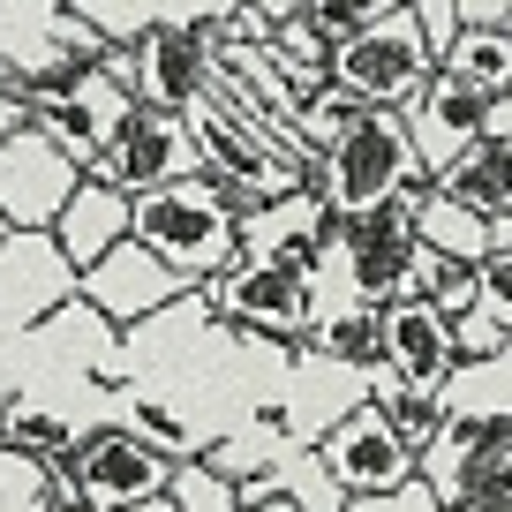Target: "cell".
Here are the masks:
<instances>
[{
	"label": "cell",
	"instance_id": "obj_9",
	"mask_svg": "<svg viewBox=\"0 0 512 512\" xmlns=\"http://www.w3.org/2000/svg\"><path fill=\"white\" fill-rule=\"evenodd\" d=\"M76 302V272L46 234H8L0 241V347H23L38 324H53Z\"/></svg>",
	"mask_w": 512,
	"mask_h": 512
},
{
	"label": "cell",
	"instance_id": "obj_39",
	"mask_svg": "<svg viewBox=\"0 0 512 512\" xmlns=\"http://www.w3.org/2000/svg\"><path fill=\"white\" fill-rule=\"evenodd\" d=\"M46 512H83V505H46Z\"/></svg>",
	"mask_w": 512,
	"mask_h": 512
},
{
	"label": "cell",
	"instance_id": "obj_26",
	"mask_svg": "<svg viewBox=\"0 0 512 512\" xmlns=\"http://www.w3.org/2000/svg\"><path fill=\"white\" fill-rule=\"evenodd\" d=\"M369 106H354L347 91H339V83H317V91L302 98V113H294V136H302V151L309 159H317V151H332L339 136H347L354 121H362Z\"/></svg>",
	"mask_w": 512,
	"mask_h": 512
},
{
	"label": "cell",
	"instance_id": "obj_14",
	"mask_svg": "<svg viewBox=\"0 0 512 512\" xmlns=\"http://www.w3.org/2000/svg\"><path fill=\"white\" fill-rule=\"evenodd\" d=\"M377 369H392L407 392H437L452 377V324L430 302L377 309Z\"/></svg>",
	"mask_w": 512,
	"mask_h": 512
},
{
	"label": "cell",
	"instance_id": "obj_13",
	"mask_svg": "<svg viewBox=\"0 0 512 512\" xmlns=\"http://www.w3.org/2000/svg\"><path fill=\"white\" fill-rule=\"evenodd\" d=\"M76 181H83V166H68L61 151L23 121L16 136L0 144V219H8V234H46L53 211L76 196Z\"/></svg>",
	"mask_w": 512,
	"mask_h": 512
},
{
	"label": "cell",
	"instance_id": "obj_7",
	"mask_svg": "<svg viewBox=\"0 0 512 512\" xmlns=\"http://www.w3.org/2000/svg\"><path fill=\"white\" fill-rule=\"evenodd\" d=\"M204 16H211V8H174V0H166V23H159L136 53H128V61H136V83H128V98H136V106H151V113H189L196 98L211 91Z\"/></svg>",
	"mask_w": 512,
	"mask_h": 512
},
{
	"label": "cell",
	"instance_id": "obj_1",
	"mask_svg": "<svg viewBox=\"0 0 512 512\" xmlns=\"http://www.w3.org/2000/svg\"><path fill=\"white\" fill-rule=\"evenodd\" d=\"M234 226H241V211L226 204L204 174L128 204V241H136L144 256H159L181 287H211V279L241 256L234 249Z\"/></svg>",
	"mask_w": 512,
	"mask_h": 512
},
{
	"label": "cell",
	"instance_id": "obj_31",
	"mask_svg": "<svg viewBox=\"0 0 512 512\" xmlns=\"http://www.w3.org/2000/svg\"><path fill=\"white\" fill-rule=\"evenodd\" d=\"M475 294H482V272H467V264H445V272H437V287H430V309L437 317H467V309H475Z\"/></svg>",
	"mask_w": 512,
	"mask_h": 512
},
{
	"label": "cell",
	"instance_id": "obj_29",
	"mask_svg": "<svg viewBox=\"0 0 512 512\" xmlns=\"http://www.w3.org/2000/svg\"><path fill=\"white\" fill-rule=\"evenodd\" d=\"M0 512H46V467L0 452Z\"/></svg>",
	"mask_w": 512,
	"mask_h": 512
},
{
	"label": "cell",
	"instance_id": "obj_16",
	"mask_svg": "<svg viewBox=\"0 0 512 512\" xmlns=\"http://www.w3.org/2000/svg\"><path fill=\"white\" fill-rule=\"evenodd\" d=\"M98 407H68V400H0V452H16V460H38V467H61L83 437L98 430Z\"/></svg>",
	"mask_w": 512,
	"mask_h": 512
},
{
	"label": "cell",
	"instance_id": "obj_20",
	"mask_svg": "<svg viewBox=\"0 0 512 512\" xmlns=\"http://www.w3.org/2000/svg\"><path fill=\"white\" fill-rule=\"evenodd\" d=\"M482 294L467 317H452V362H512V256L475 264Z\"/></svg>",
	"mask_w": 512,
	"mask_h": 512
},
{
	"label": "cell",
	"instance_id": "obj_15",
	"mask_svg": "<svg viewBox=\"0 0 512 512\" xmlns=\"http://www.w3.org/2000/svg\"><path fill=\"white\" fill-rule=\"evenodd\" d=\"M279 407H287V430H294V452H309L324 430H332L347 407H362V369H339L324 362V354L294 347L287 362V392H279Z\"/></svg>",
	"mask_w": 512,
	"mask_h": 512
},
{
	"label": "cell",
	"instance_id": "obj_38",
	"mask_svg": "<svg viewBox=\"0 0 512 512\" xmlns=\"http://www.w3.org/2000/svg\"><path fill=\"white\" fill-rule=\"evenodd\" d=\"M0 98H16V83H8V76H0Z\"/></svg>",
	"mask_w": 512,
	"mask_h": 512
},
{
	"label": "cell",
	"instance_id": "obj_21",
	"mask_svg": "<svg viewBox=\"0 0 512 512\" xmlns=\"http://www.w3.org/2000/svg\"><path fill=\"white\" fill-rule=\"evenodd\" d=\"M430 196L475 211V219H512V151L505 144H467L445 174H430Z\"/></svg>",
	"mask_w": 512,
	"mask_h": 512
},
{
	"label": "cell",
	"instance_id": "obj_6",
	"mask_svg": "<svg viewBox=\"0 0 512 512\" xmlns=\"http://www.w3.org/2000/svg\"><path fill=\"white\" fill-rule=\"evenodd\" d=\"M91 181H106L113 196H159V189H174V181H196V144H189V121L181 113H151V106H136L121 128H113V144H106V159L91 166Z\"/></svg>",
	"mask_w": 512,
	"mask_h": 512
},
{
	"label": "cell",
	"instance_id": "obj_37",
	"mask_svg": "<svg viewBox=\"0 0 512 512\" xmlns=\"http://www.w3.org/2000/svg\"><path fill=\"white\" fill-rule=\"evenodd\" d=\"M241 512H287V505H241Z\"/></svg>",
	"mask_w": 512,
	"mask_h": 512
},
{
	"label": "cell",
	"instance_id": "obj_2",
	"mask_svg": "<svg viewBox=\"0 0 512 512\" xmlns=\"http://www.w3.org/2000/svg\"><path fill=\"white\" fill-rule=\"evenodd\" d=\"M400 189H430V181H422V166H415V151H407L392 113H362L332 151L309 159V196H317L332 219H369V211L392 204Z\"/></svg>",
	"mask_w": 512,
	"mask_h": 512
},
{
	"label": "cell",
	"instance_id": "obj_11",
	"mask_svg": "<svg viewBox=\"0 0 512 512\" xmlns=\"http://www.w3.org/2000/svg\"><path fill=\"white\" fill-rule=\"evenodd\" d=\"M309 452H317V467L332 475L339 497H392L400 482H415V460L400 452V437L384 430L377 407H347Z\"/></svg>",
	"mask_w": 512,
	"mask_h": 512
},
{
	"label": "cell",
	"instance_id": "obj_28",
	"mask_svg": "<svg viewBox=\"0 0 512 512\" xmlns=\"http://www.w3.org/2000/svg\"><path fill=\"white\" fill-rule=\"evenodd\" d=\"M159 497H166L174 512H234V482H219L204 460H174Z\"/></svg>",
	"mask_w": 512,
	"mask_h": 512
},
{
	"label": "cell",
	"instance_id": "obj_25",
	"mask_svg": "<svg viewBox=\"0 0 512 512\" xmlns=\"http://www.w3.org/2000/svg\"><path fill=\"white\" fill-rule=\"evenodd\" d=\"M256 53H264V61H272V68H279V76H287V83H294L302 98H309V91L324 83V61H332V53L317 46V31L302 23V0H287V8H279L272 38H264Z\"/></svg>",
	"mask_w": 512,
	"mask_h": 512
},
{
	"label": "cell",
	"instance_id": "obj_24",
	"mask_svg": "<svg viewBox=\"0 0 512 512\" xmlns=\"http://www.w3.org/2000/svg\"><path fill=\"white\" fill-rule=\"evenodd\" d=\"M437 76L467 83V91H512V31H460L437 61Z\"/></svg>",
	"mask_w": 512,
	"mask_h": 512
},
{
	"label": "cell",
	"instance_id": "obj_5",
	"mask_svg": "<svg viewBox=\"0 0 512 512\" xmlns=\"http://www.w3.org/2000/svg\"><path fill=\"white\" fill-rule=\"evenodd\" d=\"M23 113H31V128L46 136L53 151H61L68 166H83L91 174L98 159H106V144H113V128L136 113V98L128 91H113L98 68H83V76H53V83H31L23 91Z\"/></svg>",
	"mask_w": 512,
	"mask_h": 512
},
{
	"label": "cell",
	"instance_id": "obj_36",
	"mask_svg": "<svg viewBox=\"0 0 512 512\" xmlns=\"http://www.w3.org/2000/svg\"><path fill=\"white\" fill-rule=\"evenodd\" d=\"M128 512H174V505H166V497H151V505H128Z\"/></svg>",
	"mask_w": 512,
	"mask_h": 512
},
{
	"label": "cell",
	"instance_id": "obj_27",
	"mask_svg": "<svg viewBox=\"0 0 512 512\" xmlns=\"http://www.w3.org/2000/svg\"><path fill=\"white\" fill-rule=\"evenodd\" d=\"M384 8H392V0H302V23L317 31V46L332 53V46H347V38H362Z\"/></svg>",
	"mask_w": 512,
	"mask_h": 512
},
{
	"label": "cell",
	"instance_id": "obj_35",
	"mask_svg": "<svg viewBox=\"0 0 512 512\" xmlns=\"http://www.w3.org/2000/svg\"><path fill=\"white\" fill-rule=\"evenodd\" d=\"M460 512H512V490H490V497H467Z\"/></svg>",
	"mask_w": 512,
	"mask_h": 512
},
{
	"label": "cell",
	"instance_id": "obj_23",
	"mask_svg": "<svg viewBox=\"0 0 512 512\" xmlns=\"http://www.w3.org/2000/svg\"><path fill=\"white\" fill-rule=\"evenodd\" d=\"M302 347L324 354V362H339V369H377V309H362V302H317V309H309Z\"/></svg>",
	"mask_w": 512,
	"mask_h": 512
},
{
	"label": "cell",
	"instance_id": "obj_22",
	"mask_svg": "<svg viewBox=\"0 0 512 512\" xmlns=\"http://www.w3.org/2000/svg\"><path fill=\"white\" fill-rule=\"evenodd\" d=\"M241 505H287V512H339L347 497L332 490V475L317 467V452H279L264 475H249L234 490V512Z\"/></svg>",
	"mask_w": 512,
	"mask_h": 512
},
{
	"label": "cell",
	"instance_id": "obj_32",
	"mask_svg": "<svg viewBox=\"0 0 512 512\" xmlns=\"http://www.w3.org/2000/svg\"><path fill=\"white\" fill-rule=\"evenodd\" d=\"M452 23L460 31H512V8L505 0H452Z\"/></svg>",
	"mask_w": 512,
	"mask_h": 512
},
{
	"label": "cell",
	"instance_id": "obj_10",
	"mask_svg": "<svg viewBox=\"0 0 512 512\" xmlns=\"http://www.w3.org/2000/svg\"><path fill=\"white\" fill-rule=\"evenodd\" d=\"M490 98L497 91H467V83H452V76L430 68V76L392 106V121H400L407 151H415V166H422V181L445 174L467 144H482V106H490Z\"/></svg>",
	"mask_w": 512,
	"mask_h": 512
},
{
	"label": "cell",
	"instance_id": "obj_12",
	"mask_svg": "<svg viewBox=\"0 0 512 512\" xmlns=\"http://www.w3.org/2000/svg\"><path fill=\"white\" fill-rule=\"evenodd\" d=\"M181 294H196V287H181V279L166 272L159 256H144L136 241L106 249L91 272H76V302L91 309L106 332H136L144 317H159V309H166V302H181Z\"/></svg>",
	"mask_w": 512,
	"mask_h": 512
},
{
	"label": "cell",
	"instance_id": "obj_19",
	"mask_svg": "<svg viewBox=\"0 0 512 512\" xmlns=\"http://www.w3.org/2000/svg\"><path fill=\"white\" fill-rule=\"evenodd\" d=\"M407 234H415L430 256H445V264H467V272L490 264V256H512V219H475V211H460V204H437L430 189H422Z\"/></svg>",
	"mask_w": 512,
	"mask_h": 512
},
{
	"label": "cell",
	"instance_id": "obj_18",
	"mask_svg": "<svg viewBox=\"0 0 512 512\" xmlns=\"http://www.w3.org/2000/svg\"><path fill=\"white\" fill-rule=\"evenodd\" d=\"M46 241L68 256V272H91L106 249H121V241H128V196H113L106 181L83 174V181H76V196L53 211Z\"/></svg>",
	"mask_w": 512,
	"mask_h": 512
},
{
	"label": "cell",
	"instance_id": "obj_30",
	"mask_svg": "<svg viewBox=\"0 0 512 512\" xmlns=\"http://www.w3.org/2000/svg\"><path fill=\"white\" fill-rule=\"evenodd\" d=\"M407 16H415V38H422V53H430V68H437V61H445V46L460 38L452 0H407Z\"/></svg>",
	"mask_w": 512,
	"mask_h": 512
},
{
	"label": "cell",
	"instance_id": "obj_17",
	"mask_svg": "<svg viewBox=\"0 0 512 512\" xmlns=\"http://www.w3.org/2000/svg\"><path fill=\"white\" fill-rule=\"evenodd\" d=\"M324 226H332V211H324L309 189H294V196H279V204L241 211L234 249L241 256H264V264H309L317 241H324Z\"/></svg>",
	"mask_w": 512,
	"mask_h": 512
},
{
	"label": "cell",
	"instance_id": "obj_34",
	"mask_svg": "<svg viewBox=\"0 0 512 512\" xmlns=\"http://www.w3.org/2000/svg\"><path fill=\"white\" fill-rule=\"evenodd\" d=\"M23 121H31V113H23V98H0V144H8Z\"/></svg>",
	"mask_w": 512,
	"mask_h": 512
},
{
	"label": "cell",
	"instance_id": "obj_4",
	"mask_svg": "<svg viewBox=\"0 0 512 512\" xmlns=\"http://www.w3.org/2000/svg\"><path fill=\"white\" fill-rule=\"evenodd\" d=\"M422 76H430V53H422V38H415L407 0H392L362 38L332 46V61H324V83H339V91H347L354 106H369V113H392Z\"/></svg>",
	"mask_w": 512,
	"mask_h": 512
},
{
	"label": "cell",
	"instance_id": "obj_40",
	"mask_svg": "<svg viewBox=\"0 0 512 512\" xmlns=\"http://www.w3.org/2000/svg\"><path fill=\"white\" fill-rule=\"evenodd\" d=\"M0 241H8V219H0Z\"/></svg>",
	"mask_w": 512,
	"mask_h": 512
},
{
	"label": "cell",
	"instance_id": "obj_8",
	"mask_svg": "<svg viewBox=\"0 0 512 512\" xmlns=\"http://www.w3.org/2000/svg\"><path fill=\"white\" fill-rule=\"evenodd\" d=\"M61 467H68V482H76L83 512H128V505H151V497L166 490V467H174V460H159V452L136 445L128 430L98 422Z\"/></svg>",
	"mask_w": 512,
	"mask_h": 512
},
{
	"label": "cell",
	"instance_id": "obj_3",
	"mask_svg": "<svg viewBox=\"0 0 512 512\" xmlns=\"http://www.w3.org/2000/svg\"><path fill=\"white\" fill-rule=\"evenodd\" d=\"M219 332L272 339V347H302L309 332V264H264V256H234L211 287H196Z\"/></svg>",
	"mask_w": 512,
	"mask_h": 512
},
{
	"label": "cell",
	"instance_id": "obj_33",
	"mask_svg": "<svg viewBox=\"0 0 512 512\" xmlns=\"http://www.w3.org/2000/svg\"><path fill=\"white\" fill-rule=\"evenodd\" d=\"M384 512H445V505H437V497L422 490V482H400V490L384 497Z\"/></svg>",
	"mask_w": 512,
	"mask_h": 512
}]
</instances>
